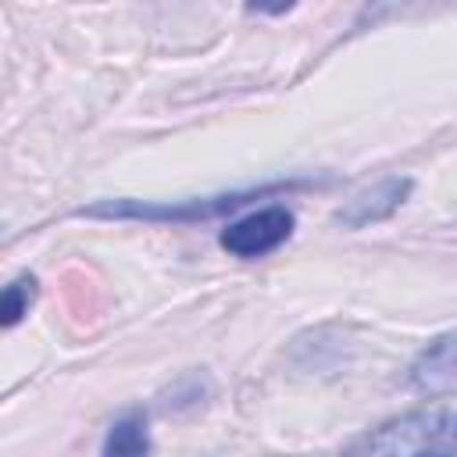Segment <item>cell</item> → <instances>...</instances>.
<instances>
[{
  "instance_id": "1",
  "label": "cell",
  "mask_w": 457,
  "mask_h": 457,
  "mask_svg": "<svg viewBox=\"0 0 457 457\" xmlns=\"http://www.w3.org/2000/svg\"><path fill=\"white\" fill-rule=\"evenodd\" d=\"M353 450L368 453H453V407H432L418 414H403L396 421H386L382 428L368 432L353 443Z\"/></svg>"
},
{
  "instance_id": "2",
  "label": "cell",
  "mask_w": 457,
  "mask_h": 457,
  "mask_svg": "<svg viewBox=\"0 0 457 457\" xmlns=\"http://www.w3.org/2000/svg\"><path fill=\"white\" fill-rule=\"evenodd\" d=\"M282 186H261V189H243V193H221L211 200H186V204H143V200H104L93 207H79L82 218H136V221H204L218 218L225 211H236L250 204L253 196L275 193Z\"/></svg>"
},
{
  "instance_id": "3",
  "label": "cell",
  "mask_w": 457,
  "mask_h": 457,
  "mask_svg": "<svg viewBox=\"0 0 457 457\" xmlns=\"http://www.w3.org/2000/svg\"><path fill=\"white\" fill-rule=\"evenodd\" d=\"M289 232H293V214L286 207H261V211L225 225L218 243L232 257L253 261V257H264V253L278 250L289 239Z\"/></svg>"
},
{
  "instance_id": "4",
  "label": "cell",
  "mask_w": 457,
  "mask_h": 457,
  "mask_svg": "<svg viewBox=\"0 0 457 457\" xmlns=\"http://www.w3.org/2000/svg\"><path fill=\"white\" fill-rule=\"evenodd\" d=\"M411 186H414V182H411L407 175L382 179V182H375L371 189L357 193V196H353V200L336 214V221H339V225H346V228H364V225L386 221L389 214H396V211H400V204L407 200Z\"/></svg>"
},
{
  "instance_id": "5",
  "label": "cell",
  "mask_w": 457,
  "mask_h": 457,
  "mask_svg": "<svg viewBox=\"0 0 457 457\" xmlns=\"http://www.w3.org/2000/svg\"><path fill=\"white\" fill-rule=\"evenodd\" d=\"M411 386L418 393H450L453 389V336H439L436 343H428V350L414 361L411 368Z\"/></svg>"
},
{
  "instance_id": "6",
  "label": "cell",
  "mask_w": 457,
  "mask_h": 457,
  "mask_svg": "<svg viewBox=\"0 0 457 457\" xmlns=\"http://www.w3.org/2000/svg\"><path fill=\"white\" fill-rule=\"evenodd\" d=\"M150 450V436H146V418L139 411H129L121 414L107 439H104V453H118V457H136V453H146Z\"/></svg>"
},
{
  "instance_id": "7",
  "label": "cell",
  "mask_w": 457,
  "mask_h": 457,
  "mask_svg": "<svg viewBox=\"0 0 457 457\" xmlns=\"http://www.w3.org/2000/svg\"><path fill=\"white\" fill-rule=\"evenodd\" d=\"M32 300H36V278L32 275H18L14 282H7L0 289V328L18 325L29 314Z\"/></svg>"
},
{
  "instance_id": "8",
  "label": "cell",
  "mask_w": 457,
  "mask_h": 457,
  "mask_svg": "<svg viewBox=\"0 0 457 457\" xmlns=\"http://www.w3.org/2000/svg\"><path fill=\"white\" fill-rule=\"evenodd\" d=\"M293 4L296 0H246V7L257 11V14H286Z\"/></svg>"
}]
</instances>
